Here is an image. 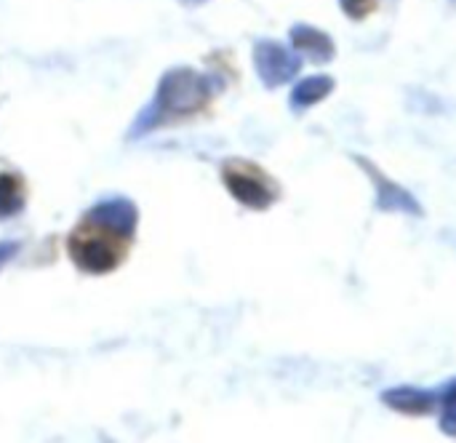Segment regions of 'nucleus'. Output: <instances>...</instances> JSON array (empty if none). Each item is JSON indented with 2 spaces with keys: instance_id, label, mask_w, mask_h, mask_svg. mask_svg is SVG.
I'll list each match as a JSON object with an SVG mask.
<instances>
[{
  "instance_id": "nucleus-12",
  "label": "nucleus",
  "mask_w": 456,
  "mask_h": 443,
  "mask_svg": "<svg viewBox=\"0 0 456 443\" xmlns=\"http://www.w3.org/2000/svg\"><path fill=\"white\" fill-rule=\"evenodd\" d=\"M339 3H342V11L353 19H363L374 8V0H339Z\"/></svg>"
},
{
  "instance_id": "nucleus-11",
  "label": "nucleus",
  "mask_w": 456,
  "mask_h": 443,
  "mask_svg": "<svg viewBox=\"0 0 456 443\" xmlns=\"http://www.w3.org/2000/svg\"><path fill=\"white\" fill-rule=\"evenodd\" d=\"M438 409H441V431L456 439V380L441 390Z\"/></svg>"
},
{
  "instance_id": "nucleus-5",
  "label": "nucleus",
  "mask_w": 456,
  "mask_h": 443,
  "mask_svg": "<svg viewBox=\"0 0 456 443\" xmlns=\"http://www.w3.org/2000/svg\"><path fill=\"white\" fill-rule=\"evenodd\" d=\"M136 219L139 211L128 198H102L99 203H94L86 214V222L99 227L102 233H110L120 241H128L136 230Z\"/></svg>"
},
{
  "instance_id": "nucleus-14",
  "label": "nucleus",
  "mask_w": 456,
  "mask_h": 443,
  "mask_svg": "<svg viewBox=\"0 0 456 443\" xmlns=\"http://www.w3.org/2000/svg\"><path fill=\"white\" fill-rule=\"evenodd\" d=\"M187 3H198V0H187Z\"/></svg>"
},
{
  "instance_id": "nucleus-2",
  "label": "nucleus",
  "mask_w": 456,
  "mask_h": 443,
  "mask_svg": "<svg viewBox=\"0 0 456 443\" xmlns=\"http://www.w3.org/2000/svg\"><path fill=\"white\" fill-rule=\"evenodd\" d=\"M86 225H88V222H86ZM86 225L77 227V230L69 235V241H67L69 259H72L80 270L94 273V275H102V273L115 270L118 262H120V257H123V249H120L123 241H107V238L102 235V230L94 227V225H91V227L99 230V233H88Z\"/></svg>"
},
{
  "instance_id": "nucleus-10",
  "label": "nucleus",
  "mask_w": 456,
  "mask_h": 443,
  "mask_svg": "<svg viewBox=\"0 0 456 443\" xmlns=\"http://www.w3.org/2000/svg\"><path fill=\"white\" fill-rule=\"evenodd\" d=\"M24 209V187L19 176L0 174V219H8Z\"/></svg>"
},
{
  "instance_id": "nucleus-3",
  "label": "nucleus",
  "mask_w": 456,
  "mask_h": 443,
  "mask_svg": "<svg viewBox=\"0 0 456 443\" xmlns=\"http://www.w3.org/2000/svg\"><path fill=\"white\" fill-rule=\"evenodd\" d=\"M222 179L227 185V190L232 193V198L248 209H267L273 206V201L278 198V187L273 185V179L243 160H227L222 168Z\"/></svg>"
},
{
  "instance_id": "nucleus-6",
  "label": "nucleus",
  "mask_w": 456,
  "mask_h": 443,
  "mask_svg": "<svg viewBox=\"0 0 456 443\" xmlns=\"http://www.w3.org/2000/svg\"><path fill=\"white\" fill-rule=\"evenodd\" d=\"M358 163L369 171L371 182L377 185V206H379L382 211H401V214H414V217L422 214L417 198H414L409 190H403L401 185L385 179V174H382L377 166H371L366 158H358Z\"/></svg>"
},
{
  "instance_id": "nucleus-4",
  "label": "nucleus",
  "mask_w": 456,
  "mask_h": 443,
  "mask_svg": "<svg viewBox=\"0 0 456 443\" xmlns=\"http://www.w3.org/2000/svg\"><path fill=\"white\" fill-rule=\"evenodd\" d=\"M254 64H256L259 80L267 88H278L299 72L302 59L294 48H286L275 40H259L254 48Z\"/></svg>"
},
{
  "instance_id": "nucleus-8",
  "label": "nucleus",
  "mask_w": 456,
  "mask_h": 443,
  "mask_svg": "<svg viewBox=\"0 0 456 443\" xmlns=\"http://www.w3.org/2000/svg\"><path fill=\"white\" fill-rule=\"evenodd\" d=\"M291 43L297 48V53H305L307 59L318 62V64H326L334 59V40L315 29V27H307V24H297L291 29Z\"/></svg>"
},
{
  "instance_id": "nucleus-7",
  "label": "nucleus",
  "mask_w": 456,
  "mask_h": 443,
  "mask_svg": "<svg viewBox=\"0 0 456 443\" xmlns=\"http://www.w3.org/2000/svg\"><path fill=\"white\" fill-rule=\"evenodd\" d=\"M441 390H422V388H390L382 393V401L401 412V414H430L438 409Z\"/></svg>"
},
{
  "instance_id": "nucleus-1",
  "label": "nucleus",
  "mask_w": 456,
  "mask_h": 443,
  "mask_svg": "<svg viewBox=\"0 0 456 443\" xmlns=\"http://www.w3.org/2000/svg\"><path fill=\"white\" fill-rule=\"evenodd\" d=\"M214 91H216V80L211 75L195 72L190 67H176L166 72L158 83L155 99L144 107V112L131 126V139H139L168 120L192 115L208 102Z\"/></svg>"
},
{
  "instance_id": "nucleus-9",
  "label": "nucleus",
  "mask_w": 456,
  "mask_h": 443,
  "mask_svg": "<svg viewBox=\"0 0 456 443\" xmlns=\"http://www.w3.org/2000/svg\"><path fill=\"white\" fill-rule=\"evenodd\" d=\"M334 91V78L329 75H310L299 80L291 91V107L294 110H307L318 102H323Z\"/></svg>"
},
{
  "instance_id": "nucleus-13",
  "label": "nucleus",
  "mask_w": 456,
  "mask_h": 443,
  "mask_svg": "<svg viewBox=\"0 0 456 443\" xmlns=\"http://www.w3.org/2000/svg\"><path fill=\"white\" fill-rule=\"evenodd\" d=\"M16 254H19V243L16 241H3L0 243V267H5Z\"/></svg>"
}]
</instances>
